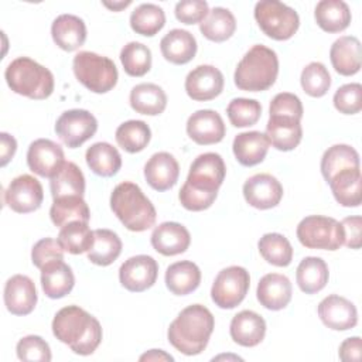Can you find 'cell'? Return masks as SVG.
Segmentation results:
<instances>
[{"instance_id":"obj_55","label":"cell","mask_w":362,"mask_h":362,"mask_svg":"<svg viewBox=\"0 0 362 362\" xmlns=\"http://www.w3.org/2000/svg\"><path fill=\"white\" fill-rule=\"evenodd\" d=\"M0 146H1L0 147V165L6 167L7 163L16 154L17 141H16V139L11 134L3 132V133H0Z\"/></svg>"},{"instance_id":"obj_46","label":"cell","mask_w":362,"mask_h":362,"mask_svg":"<svg viewBox=\"0 0 362 362\" xmlns=\"http://www.w3.org/2000/svg\"><path fill=\"white\" fill-rule=\"evenodd\" d=\"M228 119L235 127H247L257 123L262 116V105L256 99L236 98L226 107Z\"/></svg>"},{"instance_id":"obj_36","label":"cell","mask_w":362,"mask_h":362,"mask_svg":"<svg viewBox=\"0 0 362 362\" xmlns=\"http://www.w3.org/2000/svg\"><path fill=\"white\" fill-rule=\"evenodd\" d=\"M49 188L54 199L61 197H71V195L83 197V192H85L83 173L75 163L65 161L61 170L54 177H51Z\"/></svg>"},{"instance_id":"obj_53","label":"cell","mask_w":362,"mask_h":362,"mask_svg":"<svg viewBox=\"0 0 362 362\" xmlns=\"http://www.w3.org/2000/svg\"><path fill=\"white\" fill-rule=\"evenodd\" d=\"M339 223L342 229V245L349 249H359L362 245V218L359 215L346 216Z\"/></svg>"},{"instance_id":"obj_50","label":"cell","mask_w":362,"mask_h":362,"mask_svg":"<svg viewBox=\"0 0 362 362\" xmlns=\"http://www.w3.org/2000/svg\"><path fill=\"white\" fill-rule=\"evenodd\" d=\"M64 249L58 243V240H54L52 238H44L40 239L31 249V262L37 269H42L45 264L55 262V260H64Z\"/></svg>"},{"instance_id":"obj_38","label":"cell","mask_w":362,"mask_h":362,"mask_svg":"<svg viewBox=\"0 0 362 362\" xmlns=\"http://www.w3.org/2000/svg\"><path fill=\"white\" fill-rule=\"evenodd\" d=\"M49 216L55 226L62 228L74 221L89 222L90 212L83 197L71 195L54 199L49 209Z\"/></svg>"},{"instance_id":"obj_22","label":"cell","mask_w":362,"mask_h":362,"mask_svg":"<svg viewBox=\"0 0 362 362\" xmlns=\"http://www.w3.org/2000/svg\"><path fill=\"white\" fill-rule=\"evenodd\" d=\"M151 246L163 256L184 253L191 243L188 229L178 222H163L151 233Z\"/></svg>"},{"instance_id":"obj_15","label":"cell","mask_w":362,"mask_h":362,"mask_svg":"<svg viewBox=\"0 0 362 362\" xmlns=\"http://www.w3.org/2000/svg\"><path fill=\"white\" fill-rule=\"evenodd\" d=\"M243 197L253 208L270 209L280 204L283 198V185L272 174H255L245 181Z\"/></svg>"},{"instance_id":"obj_39","label":"cell","mask_w":362,"mask_h":362,"mask_svg":"<svg viewBox=\"0 0 362 362\" xmlns=\"http://www.w3.org/2000/svg\"><path fill=\"white\" fill-rule=\"evenodd\" d=\"M236 30V20L232 11L223 7H214L209 10L205 20L199 24L202 35L214 42H223L229 40Z\"/></svg>"},{"instance_id":"obj_43","label":"cell","mask_w":362,"mask_h":362,"mask_svg":"<svg viewBox=\"0 0 362 362\" xmlns=\"http://www.w3.org/2000/svg\"><path fill=\"white\" fill-rule=\"evenodd\" d=\"M115 137L124 151L133 154L147 147L151 139V130L143 120H127L116 129Z\"/></svg>"},{"instance_id":"obj_24","label":"cell","mask_w":362,"mask_h":362,"mask_svg":"<svg viewBox=\"0 0 362 362\" xmlns=\"http://www.w3.org/2000/svg\"><path fill=\"white\" fill-rule=\"evenodd\" d=\"M266 136L274 148L280 151H291L301 141L303 127L298 119L288 116H269Z\"/></svg>"},{"instance_id":"obj_30","label":"cell","mask_w":362,"mask_h":362,"mask_svg":"<svg viewBox=\"0 0 362 362\" xmlns=\"http://www.w3.org/2000/svg\"><path fill=\"white\" fill-rule=\"evenodd\" d=\"M42 291L49 298H62L69 294L75 286L72 269L62 260H55L41 269Z\"/></svg>"},{"instance_id":"obj_42","label":"cell","mask_w":362,"mask_h":362,"mask_svg":"<svg viewBox=\"0 0 362 362\" xmlns=\"http://www.w3.org/2000/svg\"><path fill=\"white\" fill-rule=\"evenodd\" d=\"M165 24L164 10L153 3H143L130 14V27L136 34L144 37L156 35Z\"/></svg>"},{"instance_id":"obj_5","label":"cell","mask_w":362,"mask_h":362,"mask_svg":"<svg viewBox=\"0 0 362 362\" xmlns=\"http://www.w3.org/2000/svg\"><path fill=\"white\" fill-rule=\"evenodd\" d=\"M279 75L277 54L262 44L253 45L239 61L233 81L240 90L262 92L276 82Z\"/></svg>"},{"instance_id":"obj_41","label":"cell","mask_w":362,"mask_h":362,"mask_svg":"<svg viewBox=\"0 0 362 362\" xmlns=\"http://www.w3.org/2000/svg\"><path fill=\"white\" fill-rule=\"evenodd\" d=\"M57 240L65 252L81 255L92 247L93 230H90L88 222L74 221L61 228Z\"/></svg>"},{"instance_id":"obj_9","label":"cell","mask_w":362,"mask_h":362,"mask_svg":"<svg viewBox=\"0 0 362 362\" xmlns=\"http://www.w3.org/2000/svg\"><path fill=\"white\" fill-rule=\"evenodd\" d=\"M297 239L307 249L338 250L342 246L341 223L329 216L310 215L297 225Z\"/></svg>"},{"instance_id":"obj_35","label":"cell","mask_w":362,"mask_h":362,"mask_svg":"<svg viewBox=\"0 0 362 362\" xmlns=\"http://www.w3.org/2000/svg\"><path fill=\"white\" fill-rule=\"evenodd\" d=\"M88 167L99 177H113L122 167V156L106 141L92 144L85 153Z\"/></svg>"},{"instance_id":"obj_25","label":"cell","mask_w":362,"mask_h":362,"mask_svg":"<svg viewBox=\"0 0 362 362\" xmlns=\"http://www.w3.org/2000/svg\"><path fill=\"white\" fill-rule=\"evenodd\" d=\"M54 42L64 51H75L86 40V25L82 18L74 14L58 16L51 25Z\"/></svg>"},{"instance_id":"obj_54","label":"cell","mask_w":362,"mask_h":362,"mask_svg":"<svg viewBox=\"0 0 362 362\" xmlns=\"http://www.w3.org/2000/svg\"><path fill=\"white\" fill-rule=\"evenodd\" d=\"M361 348H362V342L359 337H351L346 338L341 345H339V359L345 361V362H358L361 361Z\"/></svg>"},{"instance_id":"obj_28","label":"cell","mask_w":362,"mask_h":362,"mask_svg":"<svg viewBox=\"0 0 362 362\" xmlns=\"http://www.w3.org/2000/svg\"><path fill=\"white\" fill-rule=\"evenodd\" d=\"M329 188L335 201L346 208H355L362 201L361 167L346 168L337 173L329 181Z\"/></svg>"},{"instance_id":"obj_57","label":"cell","mask_w":362,"mask_h":362,"mask_svg":"<svg viewBox=\"0 0 362 362\" xmlns=\"http://www.w3.org/2000/svg\"><path fill=\"white\" fill-rule=\"evenodd\" d=\"M132 1L127 0V1H113V3H109V1H103V6L113 10V11H120L122 8H126L127 6H130Z\"/></svg>"},{"instance_id":"obj_32","label":"cell","mask_w":362,"mask_h":362,"mask_svg":"<svg viewBox=\"0 0 362 362\" xmlns=\"http://www.w3.org/2000/svg\"><path fill=\"white\" fill-rule=\"evenodd\" d=\"M315 23L325 33H341L351 23V10L342 0H321L314 10Z\"/></svg>"},{"instance_id":"obj_10","label":"cell","mask_w":362,"mask_h":362,"mask_svg":"<svg viewBox=\"0 0 362 362\" xmlns=\"http://www.w3.org/2000/svg\"><path fill=\"white\" fill-rule=\"evenodd\" d=\"M249 286V272L242 266H229L222 269L215 277L211 298L219 308L232 310L245 300Z\"/></svg>"},{"instance_id":"obj_14","label":"cell","mask_w":362,"mask_h":362,"mask_svg":"<svg viewBox=\"0 0 362 362\" xmlns=\"http://www.w3.org/2000/svg\"><path fill=\"white\" fill-rule=\"evenodd\" d=\"M64 163L65 157L62 147L49 139H37L28 147L27 165L40 177H54Z\"/></svg>"},{"instance_id":"obj_52","label":"cell","mask_w":362,"mask_h":362,"mask_svg":"<svg viewBox=\"0 0 362 362\" xmlns=\"http://www.w3.org/2000/svg\"><path fill=\"white\" fill-rule=\"evenodd\" d=\"M209 13L208 3L204 0H182L175 4L174 14L175 18L184 24L202 23Z\"/></svg>"},{"instance_id":"obj_45","label":"cell","mask_w":362,"mask_h":362,"mask_svg":"<svg viewBox=\"0 0 362 362\" xmlns=\"http://www.w3.org/2000/svg\"><path fill=\"white\" fill-rule=\"evenodd\" d=\"M120 62L130 76H143L151 68V51L147 45L130 41L120 51Z\"/></svg>"},{"instance_id":"obj_33","label":"cell","mask_w":362,"mask_h":362,"mask_svg":"<svg viewBox=\"0 0 362 362\" xmlns=\"http://www.w3.org/2000/svg\"><path fill=\"white\" fill-rule=\"evenodd\" d=\"M129 102L136 113L157 116L167 107V95L156 83H139L130 90Z\"/></svg>"},{"instance_id":"obj_21","label":"cell","mask_w":362,"mask_h":362,"mask_svg":"<svg viewBox=\"0 0 362 362\" xmlns=\"http://www.w3.org/2000/svg\"><path fill=\"white\" fill-rule=\"evenodd\" d=\"M293 286L287 276L279 273L264 274L257 284L256 297L259 303L272 311L283 310L291 301Z\"/></svg>"},{"instance_id":"obj_27","label":"cell","mask_w":362,"mask_h":362,"mask_svg":"<svg viewBox=\"0 0 362 362\" xmlns=\"http://www.w3.org/2000/svg\"><path fill=\"white\" fill-rule=\"evenodd\" d=\"M334 69L344 76H351L361 69V42L354 35H344L334 41L329 49Z\"/></svg>"},{"instance_id":"obj_37","label":"cell","mask_w":362,"mask_h":362,"mask_svg":"<svg viewBox=\"0 0 362 362\" xmlns=\"http://www.w3.org/2000/svg\"><path fill=\"white\" fill-rule=\"evenodd\" d=\"M122 240L110 229L93 230V243L88 250V260L98 266L112 264L122 253Z\"/></svg>"},{"instance_id":"obj_26","label":"cell","mask_w":362,"mask_h":362,"mask_svg":"<svg viewBox=\"0 0 362 362\" xmlns=\"http://www.w3.org/2000/svg\"><path fill=\"white\" fill-rule=\"evenodd\" d=\"M197 48L195 37L189 31L181 28L168 31L160 41L163 57L174 65L188 64L195 57Z\"/></svg>"},{"instance_id":"obj_18","label":"cell","mask_w":362,"mask_h":362,"mask_svg":"<svg viewBox=\"0 0 362 362\" xmlns=\"http://www.w3.org/2000/svg\"><path fill=\"white\" fill-rule=\"evenodd\" d=\"M318 317L334 331H346L358 324V311L354 303L338 294H329L318 304Z\"/></svg>"},{"instance_id":"obj_34","label":"cell","mask_w":362,"mask_h":362,"mask_svg":"<svg viewBox=\"0 0 362 362\" xmlns=\"http://www.w3.org/2000/svg\"><path fill=\"white\" fill-rule=\"evenodd\" d=\"M328 277V266L321 257L307 256L297 266L296 280L300 290L305 294H315L321 291L327 286Z\"/></svg>"},{"instance_id":"obj_44","label":"cell","mask_w":362,"mask_h":362,"mask_svg":"<svg viewBox=\"0 0 362 362\" xmlns=\"http://www.w3.org/2000/svg\"><path fill=\"white\" fill-rule=\"evenodd\" d=\"M259 252L262 257L277 267H286L293 260V247L288 239L281 233H264L259 243Z\"/></svg>"},{"instance_id":"obj_56","label":"cell","mask_w":362,"mask_h":362,"mask_svg":"<svg viewBox=\"0 0 362 362\" xmlns=\"http://www.w3.org/2000/svg\"><path fill=\"white\" fill-rule=\"evenodd\" d=\"M140 361H174V358L164 352L163 349H150L146 354H143L140 358Z\"/></svg>"},{"instance_id":"obj_20","label":"cell","mask_w":362,"mask_h":362,"mask_svg":"<svg viewBox=\"0 0 362 362\" xmlns=\"http://www.w3.org/2000/svg\"><path fill=\"white\" fill-rule=\"evenodd\" d=\"M180 175V165L175 157L167 151L153 154L144 165V178L156 191L171 189Z\"/></svg>"},{"instance_id":"obj_13","label":"cell","mask_w":362,"mask_h":362,"mask_svg":"<svg viewBox=\"0 0 362 362\" xmlns=\"http://www.w3.org/2000/svg\"><path fill=\"white\" fill-rule=\"evenodd\" d=\"M158 276L157 262L147 255L132 256L124 260L119 269L120 284L133 293H141L150 288Z\"/></svg>"},{"instance_id":"obj_49","label":"cell","mask_w":362,"mask_h":362,"mask_svg":"<svg viewBox=\"0 0 362 362\" xmlns=\"http://www.w3.org/2000/svg\"><path fill=\"white\" fill-rule=\"evenodd\" d=\"M334 106L339 113L355 115L362 109V86L361 83H346L337 89L332 98Z\"/></svg>"},{"instance_id":"obj_6","label":"cell","mask_w":362,"mask_h":362,"mask_svg":"<svg viewBox=\"0 0 362 362\" xmlns=\"http://www.w3.org/2000/svg\"><path fill=\"white\" fill-rule=\"evenodd\" d=\"M4 78L14 93L30 99L42 100L54 92L52 72L28 57L13 59L4 71Z\"/></svg>"},{"instance_id":"obj_16","label":"cell","mask_w":362,"mask_h":362,"mask_svg":"<svg viewBox=\"0 0 362 362\" xmlns=\"http://www.w3.org/2000/svg\"><path fill=\"white\" fill-rule=\"evenodd\" d=\"M223 75L214 65H198L185 78V92L197 102L215 99L223 90Z\"/></svg>"},{"instance_id":"obj_4","label":"cell","mask_w":362,"mask_h":362,"mask_svg":"<svg viewBox=\"0 0 362 362\" xmlns=\"http://www.w3.org/2000/svg\"><path fill=\"white\" fill-rule=\"evenodd\" d=\"M110 208L117 219L132 232H143L154 226L157 212L141 188L130 181L117 184L110 194Z\"/></svg>"},{"instance_id":"obj_19","label":"cell","mask_w":362,"mask_h":362,"mask_svg":"<svg viewBox=\"0 0 362 362\" xmlns=\"http://www.w3.org/2000/svg\"><path fill=\"white\" fill-rule=\"evenodd\" d=\"M4 305L13 315H27L37 304V288L34 281L24 274L11 276L4 284Z\"/></svg>"},{"instance_id":"obj_40","label":"cell","mask_w":362,"mask_h":362,"mask_svg":"<svg viewBox=\"0 0 362 362\" xmlns=\"http://www.w3.org/2000/svg\"><path fill=\"white\" fill-rule=\"evenodd\" d=\"M359 154L348 144H334L324 151L321 158V174L328 182L337 173L346 168H358Z\"/></svg>"},{"instance_id":"obj_23","label":"cell","mask_w":362,"mask_h":362,"mask_svg":"<svg viewBox=\"0 0 362 362\" xmlns=\"http://www.w3.org/2000/svg\"><path fill=\"white\" fill-rule=\"evenodd\" d=\"M229 332L238 345L252 348L263 341L266 335V321L257 313L243 310L232 318Z\"/></svg>"},{"instance_id":"obj_11","label":"cell","mask_w":362,"mask_h":362,"mask_svg":"<svg viewBox=\"0 0 362 362\" xmlns=\"http://www.w3.org/2000/svg\"><path fill=\"white\" fill-rule=\"evenodd\" d=\"M98 130L96 117L85 109H71L61 113L55 123V133L69 148H78Z\"/></svg>"},{"instance_id":"obj_51","label":"cell","mask_w":362,"mask_h":362,"mask_svg":"<svg viewBox=\"0 0 362 362\" xmlns=\"http://www.w3.org/2000/svg\"><path fill=\"white\" fill-rule=\"evenodd\" d=\"M269 113L270 116H288L301 120L304 109L297 95L290 92H281L272 99Z\"/></svg>"},{"instance_id":"obj_7","label":"cell","mask_w":362,"mask_h":362,"mask_svg":"<svg viewBox=\"0 0 362 362\" xmlns=\"http://www.w3.org/2000/svg\"><path fill=\"white\" fill-rule=\"evenodd\" d=\"M72 69L75 78L93 93L112 90L119 79L115 62L103 55L90 51H81L74 57Z\"/></svg>"},{"instance_id":"obj_29","label":"cell","mask_w":362,"mask_h":362,"mask_svg":"<svg viewBox=\"0 0 362 362\" xmlns=\"http://www.w3.org/2000/svg\"><path fill=\"white\" fill-rule=\"evenodd\" d=\"M269 139L266 134L252 130L239 133L233 139L232 150L239 164L245 167H253L262 163L269 151Z\"/></svg>"},{"instance_id":"obj_12","label":"cell","mask_w":362,"mask_h":362,"mask_svg":"<svg viewBox=\"0 0 362 362\" xmlns=\"http://www.w3.org/2000/svg\"><path fill=\"white\" fill-rule=\"evenodd\" d=\"M4 204L17 214H30L37 211L44 199L41 182L30 175L21 174L13 178L3 194Z\"/></svg>"},{"instance_id":"obj_2","label":"cell","mask_w":362,"mask_h":362,"mask_svg":"<svg viewBox=\"0 0 362 362\" xmlns=\"http://www.w3.org/2000/svg\"><path fill=\"white\" fill-rule=\"evenodd\" d=\"M52 334L78 355H90L102 342L100 322L78 305L61 308L52 320Z\"/></svg>"},{"instance_id":"obj_8","label":"cell","mask_w":362,"mask_h":362,"mask_svg":"<svg viewBox=\"0 0 362 362\" xmlns=\"http://www.w3.org/2000/svg\"><path fill=\"white\" fill-rule=\"evenodd\" d=\"M255 18L260 30L276 41L290 40L300 27L297 11L277 0L257 1L255 6Z\"/></svg>"},{"instance_id":"obj_48","label":"cell","mask_w":362,"mask_h":362,"mask_svg":"<svg viewBox=\"0 0 362 362\" xmlns=\"http://www.w3.org/2000/svg\"><path fill=\"white\" fill-rule=\"evenodd\" d=\"M16 352L20 361L49 362L52 359L49 345L38 335H27L17 342Z\"/></svg>"},{"instance_id":"obj_1","label":"cell","mask_w":362,"mask_h":362,"mask_svg":"<svg viewBox=\"0 0 362 362\" xmlns=\"http://www.w3.org/2000/svg\"><path fill=\"white\" fill-rule=\"evenodd\" d=\"M225 175L226 165L218 153L199 154L189 165L188 177L180 189L181 205L192 212L208 209L215 202Z\"/></svg>"},{"instance_id":"obj_31","label":"cell","mask_w":362,"mask_h":362,"mask_svg":"<svg viewBox=\"0 0 362 362\" xmlns=\"http://www.w3.org/2000/svg\"><path fill=\"white\" fill-rule=\"evenodd\" d=\"M165 286L175 296H187L195 291L201 283V270L191 260L170 264L165 270Z\"/></svg>"},{"instance_id":"obj_17","label":"cell","mask_w":362,"mask_h":362,"mask_svg":"<svg viewBox=\"0 0 362 362\" xmlns=\"http://www.w3.org/2000/svg\"><path fill=\"white\" fill-rule=\"evenodd\" d=\"M185 129L189 139L201 146L219 143L226 134L223 119L218 112L211 109H201L192 113L187 120Z\"/></svg>"},{"instance_id":"obj_47","label":"cell","mask_w":362,"mask_h":362,"mask_svg":"<svg viewBox=\"0 0 362 362\" xmlns=\"http://www.w3.org/2000/svg\"><path fill=\"white\" fill-rule=\"evenodd\" d=\"M303 90L313 96L321 98L324 96L331 86V75L324 64L321 62H310L301 72L300 76Z\"/></svg>"},{"instance_id":"obj_3","label":"cell","mask_w":362,"mask_h":362,"mask_svg":"<svg viewBox=\"0 0 362 362\" xmlns=\"http://www.w3.org/2000/svg\"><path fill=\"white\" fill-rule=\"evenodd\" d=\"M215 320L212 313L201 304L181 310L167 331L168 342L187 356L201 354L212 335Z\"/></svg>"}]
</instances>
